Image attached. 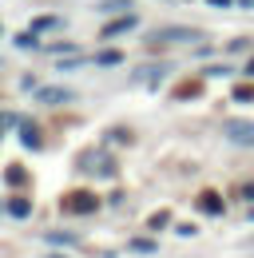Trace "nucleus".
<instances>
[{
	"mask_svg": "<svg viewBox=\"0 0 254 258\" xmlns=\"http://www.w3.org/2000/svg\"><path fill=\"white\" fill-rule=\"evenodd\" d=\"M222 131H226L230 143H238V147H254V119H230Z\"/></svg>",
	"mask_w": 254,
	"mask_h": 258,
	"instance_id": "obj_1",
	"label": "nucleus"
},
{
	"mask_svg": "<svg viewBox=\"0 0 254 258\" xmlns=\"http://www.w3.org/2000/svg\"><path fill=\"white\" fill-rule=\"evenodd\" d=\"M80 163H84V171H88V175H111V171H115V163L107 159L103 151H88Z\"/></svg>",
	"mask_w": 254,
	"mask_h": 258,
	"instance_id": "obj_2",
	"label": "nucleus"
},
{
	"mask_svg": "<svg viewBox=\"0 0 254 258\" xmlns=\"http://www.w3.org/2000/svg\"><path fill=\"white\" fill-rule=\"evenodd\" d=\"M155 40H159V44H175V40H199V32H195V28H159Z\"/></svg>",
	"mask_w": 254,
	"mask_h": 258,
	"instance_id": "obj_3",
	"label": "nucleus"
},
{
	"mask_svg": "<svg viewBox=\"0 0 254 258\" xmlns=\"http://www.w3.org/2000/svg\"><path fill=\"white\" fill-rule=\"evenodd\" d=\"M72 92L68 88H40V103H72Z\"/></svg>",
	"mask_w": 254,
	"mask_h": 258,
	"instance_id": "obj_4",
	"label": "nucleus"
},
{
	"mask_svg": "<svg viewBox=\"0 0 254 258\" xmlns=\"http://www.w3.org/2000/svg\"><path fill=\"white\" fill-rule=\"evenodd\" d=\"M68 211H95V195H68Z\"/></svg>",
	"mask_w": 254,
	"mask_h": 258,
	"instance_id": "obj_5",
	"label": "nucleus"
},
{
	"mask_svg": "<svg viewBox=\"0 0 254 258\" xmlns=\"http://www.w3.org/2000/svg\"><path fill=\"white\" fill-rule=\"evenodd\" d=\"M199 211H207V215H219V211H222L219 195H211V191H207V195H203V199H199Z\"/></svg>",
	"mask_w": 254,
	"mask_h": 258,
	"instance_id": "obj_6",
	"label": "nucleus"
},
{
	"mask_svg": "<svg viewBox=\"0 0 254 258\" xmlns=\"http://www.w3.org/2000/svg\"><path fill=\"white\" fill-rule=\"evenodd\" d=\"M127 28H135V16H123V20H115V24H107V40H111V36H119V32H127Z\"/></svg>",
	"mask_w": 254,
	"mask_h": 258,
	"instance_id": "obj_7",
	"label": "nucleus"
},
{
	"mask_svg": "<svg viewBox=\"0 0 254 258\" xmlns=\"http://www.w3.org/2000/svg\"><path fill=\"white\" fill-rule=\"evenodd\" d=\"M119 60H123L119 52H99V56H95V64H119Z\"/></svg>",
	"mask_w": 254,
	"mask_h": 258,
	"instance_id": "obj_8",
	"label": "nucleus"
},
{
	"mask_svg": "<svg viewBox=\"0 0 254 258\" xmlns=\"http://www.w3.org/2000/svg\"><path fill=\"white\" fill-rule=\"evenodd\" d=\"M234 99H254V88H238V92H234Z\"/></svg>",
	"mask_w": 254,
	"mask_h": 258,
	"instance_id": "obj_9",
	"label": "nucleus"
},
{
	"mask_svg": "<svg viewBox=\"0 0 254 258\" xmlns=\"http://www.w3.org/2000/svg\"><path fill=\"white\" fill-rule=\"evenodd\" d=\"M238 195H242V199H254V183H250V187H242Z\"/></svg>",
	"mask_w": 254,
	"mask_h": 258,
	"instance_id": "obj_10",
	"label": "nucleus"
},
{
	"mask_svg": "<svg viewBox=\"0 0 254 258\" xmlns=\"http://www.w3.org/2000/svg\"><path fill=\"white\" fill-rule=\"evenodd\" d=\"M250 76H254V60H250Z\"/></svg>",
	"mask_w": 254,
	"mask_h": 258,
	"instance_id": "obj_11",
	"label": "nucleus"
}]
</instances>
